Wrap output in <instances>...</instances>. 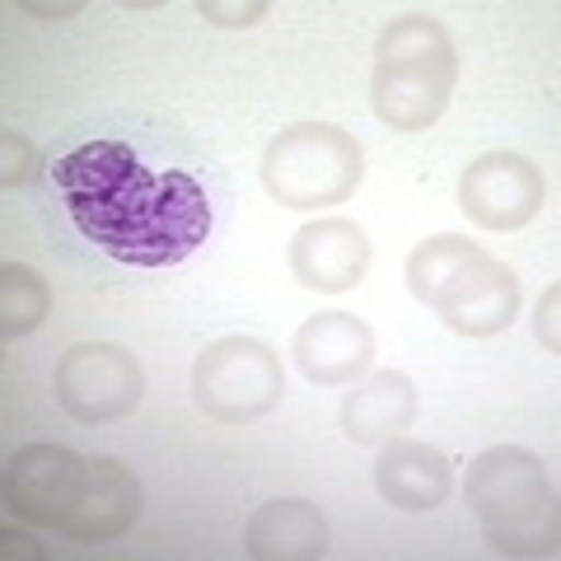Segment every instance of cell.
Listing matches in <instances>:
<instances>
[{"label":"cell","mask_w":561,"mask_h":561,"mask_svg":"<svg viewBox=\"0 0 561 561\" xmlns=\"http://www.w3.org/2000/svg\"><path fill=\"white\" fill-rule=\"evenodd\" d=\"M76 230L127 267H173L210 234V202L192 173H150L127 140H84L51 164Z\"/></svg>","instance_id":"obj_1"},{"label":"cell","mask_w":561,"mask_h":561,"mask_svg":"<svg viewBox=\"0 0 561 561\" xmlns=\"http://www.w3.org/2000/svg\"><path fill=\"white\" fill-rule=\"evenodd\" d=\"M5 511L70 542H113L146 511L140 478L108 454L24 445L5 463Z\"/></svg>","instance_id":"obj_2"},{"label":"cell","mask_w":561,"mask_h":561,"mask_svg":"<svg viewBox=\"0 0 561 561\" xmlns=\"http://www.w3.org/2000/svg\"><path fill=\"white\" fill-rule=\"evenodd\" d=\"M463 501L501 557H557L561 505L548 463L524 445H491L468 463Z\"/></svg>","instance_id":"obj_3"},{"label":"cell","mask_w":561,"mask_h":561,"mask_svg":"<svg viewBox=\"0 0 561 561\" xmlns=\"http://www.w3.org/2000/svg\"><path fill=\"white\" fill-rule=\"evenodd\" d=\"M454 84H459V51L440 20L402 14L383 24L375 43L370 103L375 117L393 131H426L445 117Z\"/></svg>","instance_id":"obj_4"},{"label":"cell","mask_w":561,"mask_h":561,"mask_svg":"<svg viewBox=\"0 0 561 561\" xmlns=\"http://www.w3.org/2000/svg\"><path fill=\"white\" fill-rule=\"evenodd\" d=\"M262 187L286 210L342 206L365 179L360 140L337 122H290L262 150Z\"/></svg>","instance_id":"obj_5"},{"label":"cell","mask_w":561,"mask_h":561,"mask_svg":"<svg viewBox=\"0 0 561 561\" xmlns=\"http://www.w3.org/2000/svg\"><path fill=\"white\" fill-rule=\"evenodd\" d=\"M192 398L220 426H253V421L280 408L286 370H280V356L267 342L234 332V337L210 342L197 356V365H192Z\"/></svg>","instance_id":"obj_6"},{"label":"cell","mask_w":561,"mask_h":561,"mask_svg":"<svg viewBox=\"0 0 561 561\" xmlns=\"http://www.w3.org/2000/svg\"><path fill=\"white\" fill-rule=\"evenodd\" d=\"M57 408L80 426H108L140 408L146 398V370L127 346L117 342H80L57 360L51 375Z\"/></svg>","instance_id":"obj_7"},{"label":"cell","mask_w":561,"mask_h":561,"mask_svg":"<svg viewBox=\"0 0 561 561\" xmlns=\"http://www.w3.org/2000/svg\"><path fill=\"white\" fill-rule=\"evenodd\" d=\"M542 202H548V183H542V169L529 160V154L515 150H486L478 154L463 179H459V206L472 225L496 234L524 230Z\"/></svg>","instance_id":"obj_8"},{"label":"cell","mask_w":561,"mask_h":561,"mask_svg":"<svg viewBox=\"0 0 561 561\" xmlns=\"http://www.w3.org/2000/svg\"><path fill=\"white\" fill-rule=\"evenodd\" d=\"M435 319L459 337H496L519 313V276L501 257H472L468 267L435 295Z\"/></svg>","instance_id":"obj_9"},{"label":"cell","mask_w":561,"mask_h":561,"mask_svg":"<svg viewBox=\"0 0 561 561\" xmlns=\"http://www.w3.org/2000/svg\"><path fill=\"white\" fill-rule=\"evenodd\" d=\"M290 356L300 365V375L319 389H351L375 365V332L356 313L328 309L295 328Z\"/></svg>","instance_id":"obj_10"},{"label":"cell","mask_w":561,"mask_h":561,"mask_svg":"<svg viewBox=\"0 0 561 561\" xmlns=\"http://www.w3.org/2000/svg\"><path fill=\"white\" fill-rule=\"evenodd\" d=\"M370 234L346 216H319L295 230L290 239V272L305 290L342 295L360 286L370 272Z\"/></svg>","instance_id":"obj_11"},{"label":"cell","mask_w":561,"mask_h":561,"mask_svg":"<svg viewBox=\"0 0 561 561\" xmlns=\"http://www.w3.org/2000/svg\"><path fill=\"white\" fill-rule=\"evenodd\" d=\"M375 491L383 496V505L408 511V515L440 511V505L454 496V463H449L445 449H435L426 440H408V435H393L389 445H379Z\"/></svg>","instance_id":"obj_12"},{"label":"cell","mask_w":561,"mask_h":561,"mask_svg":"<svg viewBox=\"0 0 561 561\" xmlns=\"http://www.w3.org/2000/svg\"><path fill=\"white\" fill-rule=\"evenodd\" d=\"M416 383L402 370H370L351 383V393L342 398V435L360 449H379L393 435H402L416 421Z\"/></svg>","instance_id":"obj_13"},{"label":"cell","mask_w":561,"mask_h":561,"mask_svg":"<svg viewBox=\"0 0 561 561\" xmlns=\"http://www.w3.org/2000/svg\"><path fill=\"white\" fill-rule=\"evenodd\" d=\"M243 548L253 561H323L328 519L313 501H267L243 524Z\"/></svg>","instance_id":"obj_14"},{"label":"cell","mask_w":561,"mask_h":561,"mask_svg":"<svg viewBox=\"0 0 561 561\" xmlns=\"http://www.w3.org/2000/svg\"><path fill=\"white\" fill-rule=\"evenodd\" d=\"M472 257H482V249H478V243H468L463 234H431V239H421L416 249L408 253V267H402V276H408V290L431 309L435 295H440Z\"/></svg>","instance_id":"obj_15"},{"label":"cell","mask_w":561,"mask_h":561,"mask_svg":"<svg viewBox=\"0 0 561 561\" xmlns=\"http://www.w3.org/2000/svg\"><path fill=\"white\" fill-rule=\"evenodd\" d=\"M47 309H51L47 280L33 267H24V262H5L0 267V337L14 342V337L38 332Z\"/></svg>","instance_id":"obj_16"},{"label":"cell","mask_w":561,"mask_h":561,"mask_svg":"<svg viewBox=\"0 0 561 561\" xmlns=\"http://www.w3.org/2000/svg\"><path fill=\"white\" fill-rule=\"evenodd\" d=\"M0 150H5V173H0V183L5 187H28L33 179H38L43 154H38L33 140H24L14 127H0Z\"/></svg>","instance_id":"obj_17"},{"label":"cell","mask_w":561,"mask_h":561,"mask_svg":"<svg viewBox=\"0 0 561 561\" xmlns=\"http://www.w3.org/2000/svg\"><path fill=\"white\" fill-rule=\"evenodd\" d=\"M197 14L206 24H216V28H253L257 20H267L272 5L267 0H253V5H216V0H202Z\"/></svg>","instance_id":"obj_18"},{"label":"cell","mask_w":561,"mask_h":561,"mask_svg":"<svg viewBox=\"0 0 561 561\" xmlns=\"http://www.w3.org/2000/svg\"><path fill=\"white\" fill-rule=\"evenodd\" d=\"M557 309H561V286H548V290H542V300H538V309H534V332H538V342L548 351H561Z\"/></svg>","instance_id":"obj_19"},{"label":"cell","mask_w":561,"mask_h":561,"mask_svg":"<svg viewBox=\"0 0 561 561\" xmlns=\"http://www.w3.org/2000/svg\"><path fill=\"white\" fill-rule=\"evenodd\" d=\"M0 542H5V557H43V548H33V538H28V534L5 529V534H0Z\"/></svg>","instance_id":"obj_20"},{"label":"cell","mask_w":561,"mask_h":561,"mask_svg":"<svg viewBox=\"0 0 561 561\" xmlns=\"http://www.w3.org/2000/svg\"><path fill=\"white\" fill-rule=\"evenodd\" d=\"M28 14H47V20H51V14H57V20H66V14H80V5H24Z\"/></svg>","instance_id":"obj_21"}]
</instances>
